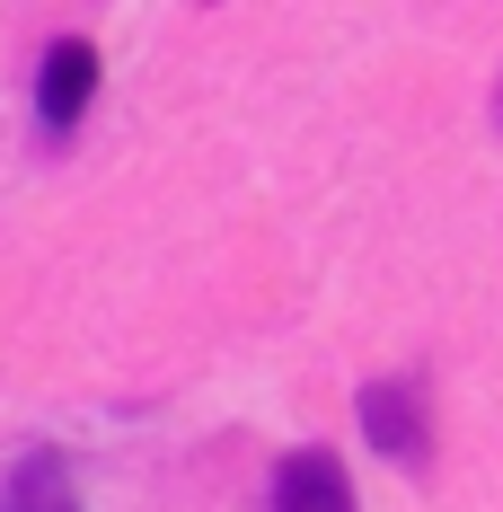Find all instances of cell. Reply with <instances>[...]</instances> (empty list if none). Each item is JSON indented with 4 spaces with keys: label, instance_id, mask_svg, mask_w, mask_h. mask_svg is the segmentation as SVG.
I'll list each match as a JSON object with an SVG mask.
<instances>
[{
    "label": "cell",
    "instance_id": "obj_5",
    "mask_svg": "<svg viewBox=\"0 0 503 512\" xmlns=\"http://www.w3.org/2000/svg\"><path fill=\"white\" fill-rule=\"evenodd\" d=\"M495 115H503V98H495Z\"/></svg>",
    "mask_w": 503,
    "mask_h": 512
},
{
    "label": "cell",
    "instance_id": "obj_3",
    "mask_svg": "<svg viewBox=\"0 0 503 512\" xmlns=\"http://www.w3.org/2000/svg\"><path fill=\"white\" fill-rule=\"evenodd\" d=\"M274 512H353V486H345V460L336 451H292L274 468Z\"/></svg>",
    "mask_w": 503,
    "mask_h": 512
},
{
    "label": "cell",
    "instance_id": "obj_1",
    "mask_svg": "<svg viewBox=\"0 0 503 512\" xmlns=\"http://www.w3.org/2000/svg\"><path fill=\"white\" fill-rule=\"evenodd\" d=\"M98 98V45L89 36H62L45 53V71H36V115H45V133H71L80 115Z\"/></svg>",
    "mask_w": 503,
    "mask_h": 512
},
{
    "label": "cell",
    "instance_id": "obj_2",
    "mask_svg": "<svg viewBox=\"0 0 503 512\" xmlns=\"http://www.w3.org/2000/svg\"><path fill=\"white\" fill-rule=\"evenodd\" d=\"M362 433L398 468H415L424 460V380H371L362 389Z\"/></svg>",
    "mask_w": 503,
    "mask_h": 512
},
{
    "label": "cell",
    "instance_id": "obj_4",
    "mask_svg": "<svg viewBox=\"0 0 503 512\" xmlns=\"http://www.w3.org/2000/svg\"><path fill=\"white\" fill-rule=\"evenodd\" d=\"M0 512H80V495H71V460L53 451V442H36L27 460L9 468V504Z\"/></svg>",
    "mask_w": 503,
    "mask_h": 512
}]
</instances>
